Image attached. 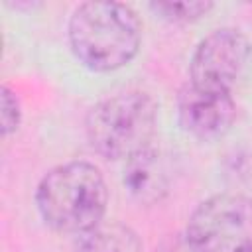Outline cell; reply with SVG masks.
Wrapping results in <instances>:
<instances>
[{"instance_id":"cell-11","label":"cell","mask_w":252,"mask_h":252,"mask_svg":"<svg viewBox=\"0 0 252 252\" xmlns=\"http://www.w3.org/2000/svg\"><path fill=\"white\" fill-rule=\"evenodd\" d=\"M154 252H193V250L189 248L185 236H183V238H179V236H171V238L163 240L159 246H156Z\"/></svg>"},{"instance_id":"cell-10","label":"cell","mask_w":252,"mask_h":252,"mask_svg":"<svg viewBox=\"0 0 252 252\" xmlns=\"http://www.w3.org/2000/svg\"><path fill=\"white\" fill-rule=\"evenodd\" d=\"M20 118H22V106L16 93L8 85H2L0 87V130L4 138L16 132V128L20 126Z\"/></svg>"},{"instance_id":"cell-3","label":"cell","mask_w":252,"mask_h":252,"mask_svg":"<svg viewBox=\"0 0 252 252\" xmlns=\"http://www.w3.org/2000/svg\"><path fill=\"white\" fill-rule=\"evenodd\" d=\"M158 118L156 100L142 91H124L98 100L87 114L91 148L106 159H128L150 146Z\"/></svg>"},{"instance_id":"cell-9","label":"cell","mask_w":252,"mask_h":252,"mask_svg":"<svg viewBox=\"0 0 252 252\" xmlns=\"http://www.w3.org/2000/svg\"><path fill=\"white\" fill-rule=\"evenodd\" d=\"M213 8L209 0H181V2H152L150 10L156 12L159 18L173 22V24H187L199 20Z\"/></svg>"},{"instance_id":"cell-8","label":"cell","mask_w":252,"mask_h":252,"mask_svg":"<svg viewBox=\"0 0 252 252\" xmlns=\"http://www.w3.org/2000/svg\"><path fill=\"white\" fill-rule=\"evenodd\" d=\"M75 252H142L138 234L120 222H98L79 234Z\"/></svg>"},{"instance_id":"cell-5","label":"cell","mask_w":252,"mask_h":252,"mask_svg":"<svg viewBox=\"0 0 252 252\" xmlns=\"http://www.w3.org/2000/svg\"><path fill=\"white\" fill-rule=\"evenodd\" d=\"M252 47L234 28H219L205 35L189 63V83L217 93H230L248 65Z\"/></svg>"},{"instance_id":"cell-6","label":"cell","mask_w":252,"mask_h":252,"mask_svg":"<svg viewBox=\"0 0 252 252\" xmlns=\"http://www.w3.org/2000/svg\"><path fill=\"white\" fill-rule=\"evenodd\" d=\"M177 114L187 134L211 142L222 138L230 130L236 116V104L230 93L205 91L187 83L177 98Z\"/></svg>"},{"instance_id":"cell-2","label":"cell","mask_w":252,"mask_h":252,"mask_svg":"<svg viewBox=\"0 0 252 252\" xmlns=\"http://www.w3.org/2000/svg\"><path fill=\"white\" fill-rule=\"evenodd\" d=\"M106 203L104 177L89 161H67L49 169L35 189V205L45 224L67 234H83L102 222Z\"/></svg>"},{"instance_id":"cell-4","label":"cell","mask_w":252,"mask_h":252,"mask_svg":"<svg viewBox=\"0 0 252 252\" xmlns=\"http://www.w3.org/2000/svg\"><path fill=\"white\" fill-rule=\"evenodd\" d=\"M185 240L193 252H252V199L220 193L199 203Z\"/></svg>"},{"instance_id":"cell-7","label":"cell","mask_w":252,"mask_h":252,"mask_svg":"<svg viewBox=\"0 0 252 252\" xmlns=\"http://www.w3.org/2000/svg\"><path fill=\"white\" fill-rule=\"evenodd\" d=\"M122 183L136 201L144 205L158 203L169 187V171L163 156L152 146L140 150L126 159Z\"/></svg>"},{"instance_id":"cell-1","label":"cell","mask_w":252,"mask_h":252,"mask_svg":"<svg viewBox=\"0 0 252 252\" xmlns=\"http://www.w3.org/2000/svg\"><path fill=\"white\" fill-rule=\"evenodd\" d=\"M69 45L91 71H114L134 59L142 41L138 14L124 2H83L69 18Z\"/></svg>"}]
</instances>
